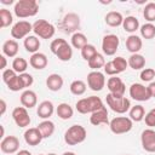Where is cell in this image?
<instances>
[{
	"instance_id": "1",
	"label": "cell",
	"mask_w": 155,
	"mask_h": 155,
	"mask_svg": "<svg viewBox=\"0 0 155 155\" xmlns=\"http://www.w3.org/2000/svg\"><path fill=\"white\" fill-rule=\"evenodd\" d=\"M39 11V4L35 0H18L15 4L13 12L18 18L33 17Z\"/></svg>"
},
{
	"instance_id": "2",
	"label": "cell",
	"mask_w": 155,
	"mask_h": 155,
	"mask_svg": "<svg viewBox=\"0 0 155 155\" xmlns=\"http://www.w3.org/2000/svg\"><path fill=\"white\" fill-rule=\"evenodd\" d=\"M103 107L104 104L102 99L97 96H90L87 98H81L75 104V108L80 114H92Z\"/></svg>"
},
{
	"instance_id": "3",
	"label": "cell",
	"mask_w": 155,
	"mask_h": 155,
	"mask_svg": "<svg viewBox=\"0 0 155 155\" xmlns=\"http://www.w3.org/2000/svg\"><path fill=\"white\" fill-rule=\"evenodd\" d=\"M108 107L117 114H124L131 109V102L125 96H115L111 93H108L105 97Z\"/></svg>"
},
{
	"instance_id": "4",
	"label": "cell",
	"mask_w": 155,
	"mask_h": 155,
	"mask_svg": "<svg viewBox=\"0 0 155 155\" xmlns=\"http://www.w3.org/2000/svg\"><path fill=\"white\" fill-rule=\"evenodd\" d=\"M87 137V132L84 126L81 125H73L70 126L64 133V142L68 145H76L82 143Z\"/></svg>"
},
{
	"instance_id": "5",
	"label": "cell",
	"mask_w": 155,
	"mask_h": 155,
	"mask_svg": "<svg viewBox=\"0 0 155 155\" xmlns=\"http://www.w3.org/2000/svg\"><path fill=\"white\" fill-rule=\"evenodd\" d=\"M59 28L65 34H71L73 35V34L78 33V29L80 28V17H79V15H76L74 12L67 13L62 18V21L59 23Z\"/></svg>"
},
{
	"instance_id": "6",
	"label": "cell",
	"mask_w": 155,
	"mask_h": 155,
	"mask_svg": "<svg viewBox=\"0 0 155 155\" xmlns=\"http://www.w3.org/2000/svg\"><path fill=\"white\" fill-rule=\"evenodd\" d=\"M33 31L41 39H51L56 33V28L46 19H38L33 23Z\"/></svg>"
},
{
	"instance_id": "7",
	"label": "cell",
	"mask_w": 155,
	"mask_h": 155,
	"mask_svg": "<svg viewBox=\"0 0 155 155\" xmlns=\"http://www.w3.org/2000/svg\"><path fill=\"white\" fill-rule=\"evenodd\" d=\"M110 131L115 134H124L132 130L133 121L127 116H116L109 122Z\"/></svg>"
},
{
	"instance_id": "8",
	"label": "cell",
	"mask_w": 155,
	"mask_h": 155,
	"mask_svg": "<svg viewBox=\"0 0 155 155\" xmlns=\"http://www.w3.org/2000/svg\"><path fill=\"white\" fill-rule=\"evenodd\" d=\"M127 67H128V62L124 57L117 56L114 59H111V61L105 63L104 73L107 75H109V76H117L120 73L125 71Z\"/></svg>"
},
{
	"instance_id": "9",
	"label": "cell",
	"mask_w": 155,
	"mask_h": 155,
	"mask_svg": "<svg viewBox=\"0 0 155 155\" xmlns=\"http://www.w3.org/2000/svg\"><path fill=\"white\" fill-rule=\"evenodd\" d=\"M87 85L94 92L102 91L103 87L105 86V76H104V74L101 73L99 70H92L91 73L87 74Z\"/></svg>"
},
{
	"instance_id": "10",
	"label": "cell",
	"mask_w": 155,
	"mask_h": 155,
	"mask_svg": "<svg viewBox=\"0 0 155 155\" xmlns=\"http://www.w3.org/2000/svg\"><path fill=\"white\" fill-rule=\"evenodd\" d=\"M119 44H120V40H119L117 35H115V34L104 35V38L102 40L103 53L107 56H114L119 48Z\"/></svg>"
},
{
	"instance_id": "11",
	"label": "cell",
	"mask_w": 155,
	"mask_h": 155,
	"mask_svg": "<svg viewBox=\"0 0 155 155\" xmlns=\"http://www.w3.org/2000/svg\"><path fill=\"white\" fill-rule=\"evenodd\" d=\"M33 30V24L28 21H18L11 28V36L13 39H25L29 36V33Z\"/></svg>"
},
{
	"instance_id": "12",
	"label": "cell",
	"mask_w": 155,
	"mask_h": 155,
	"mask_svg": "<svg viewBox=\"0 0 155 155\" xmlns=\"http://www.w3.org/2000/svg\"><path fill=\"white\" fill-rule=\"evenodd\" d=\"M130 97L133 98L134 101H138V102H145V101H149L151 97H150V93L148 91V87H145L144 85L142 84H132L131 87H130Z\"/></svg>"
},
{
	"instance_id": "13",
	"label": "cell",
	"mask_w": 155,
	"mask_h": 155,
	"mask_svg": "<svg viewBox=\"0 0 155 155\" xmlns=\"http://www.w3.org/2000/svg\"><path fill=\"white\" fill-rule=\"evenodd\" d=\"M12 117H13V121L15 124L18 126V127H28L30 125V116L27 111V108L24 107H16L13 110H12Z\"/></svg>"
},
{
	"instance_id": "14",
	"label": "cell",
	"mask_w": 155,
	"mask_h": 155,
	"mask_svg": "<svg viewBox=\"0 0 155 155\" xmlns=\"http://www.w3.org/2000/svg\"><path fill=\"white\" fill-rule=\"evenodd\" d=\"M0 149L4 154H15L18 153L19 149V139L16 136H7L1 139L0 142Z\"/></svg>"
},
{
	"instance_id": "15",
	"label": "cell",
	"mask_w": 155,
	"mask_h": 155,
	"mask_svg": "<svg viewBox=\"0 0 155 155\" xmlns=\"http://www.w3.org/2000/svg\"><path fill=\"white\" fill-rule=\"evenodd\" d=\"M140 143L145 151L155 153V131L153 128H147L140 134Z\"/></svg>"
},
{
	"instance_id": "16",
	"label": "cell",
	"mask_w": 155,
	"mask_h": 155,
	"mask_svg": "<svg viewBox=\"0 0 155 155\" xmlns=\"http://www.w3.org/2000/svg\"><path fill=\"white\" fill-rule=\"evenodd\" d=\"M107 87L109 90V93L115 96H124L126 91V86L124 81L119 76H111L107 81Z\"/></svg>"
},
{
	"instance_id": "17",
	"label": "cell",
	"mask_w": 155,
	"mask_h": 155,
	"mask_svg": "<svg viewBox=\"0 0 155 155\" xmlns=\"http://www.w3.org/2000/svg\"><path fill=\"white\" fill-rule=\"evenodd\" d=\"M42 139H44V137L38 127H30L24 132V140L27 144H29L31 147L39 145Z\"/></svg>"
},
{
	"instance_id": "18",
	"label": "cell",
	"mask_w": 155,
	"mask_h": 155,
	"mask_svg": "<svg viewBox=\"0 0 155 155\" xmlns=\"http://www.w3.org/2000/svg\"><path fill=\"white\" fill-rule=\"evenodd\" d=\"M90 122L93 126H99V125H107V124H109L110 121L108 119V110H107V108L103 107L99 110L92 113L91 116H90Z\"/></svg>"
},
{
	"instance_id": "19",
	"label": "cell",
	"mask_w": 155,
	"mask_h": 155,
	"mask_svg": "<svg viewBox=\"0 0 155 155\" xmlns=\"http://www.w3.org/2000/svg\"><path fill=\"white\" fill-rule=\"evenodd\" d=\"M38 103V96L31 90H24L21 94V104L27 109H31Z\"/></svg>"
},
{
	"instance_id": "20",
	"label": "cell",
	"mask_w": 155,
	"mask_h": 155,
	"mask_svg": "<svg viewBox=\"0 0 155 155\" xmlns=\"http://www.w3.org/2000/svg\"><path fill=\"white\" fill-rule=\"evenodd\" d=\"M29 64L36 69V70H41V69H45L48 64V59L46 57L45 53H41V52H36L34 54L30 56L29 58Z\"/></svg>"
},
{
	"instance_id": "21",
	"label": "cell",
	"mask_w": 155,
	"mask_h": 155,
	"mask_svg": "<svg viewBox=\"0 0 155 155\" xmlns=\"http://www.w3.org/2000/svg\"><path fill=\"white\" fill-rule=\"evenodd\" d=\"M54 111V107H53V103L51 101H42L38 109H36V114L40 119H44V120H48V117L52 116Z\"/></svg>"
},
{
	"instance_id": "22",
	"label": "cell",
	"mask_w": 155,
	"mask_h": 155,
	"mask_svg": "<svg viewBox=\"0 0 155 155\" xmlns=\"http://www.w3.org/2000/svg\"><path fill=\"white\" fill-rule=\"evenodd\" d=\"M63 82H64V81H63V78H62L59 74H56V73L48 75L47 79H46V86H47V88H48L50 91H52V92L59 91V90L63 87Z\"/></svg>"
},
{
	"instance_id": "23",
	"label": "cell",
	"mask_w": 155,
	"mask_h": 155,
	"mask_svg": "<svg viewBox=\"0 0 155 155\" xmlns=\"http://www.w3.org/2000/svg\"><path fill=\"white\" fill-rule=\"evenodd\" d=\"M143 46V41L138 35L131 34L127 39H126V48L133 54V53H138L142 50Z\"/></svg>"
},
{
	"instance_id": "24",
	"label": "cell",
	"mask_w": 155,
	"mask_h": 155,
	"mask_svg": "<svg viewBox=\"0 0 155 155\" xmlns=\"http://www.w3.org/2000/svg\"><path fill=\"white\" fill-rule=\"evenodd\" d=\"M18 50H19V45L16 40L13 39H10V40H6L4 44H2V53L6 56V57H16L17 53H18Z\"/></svg>"
},
{
	"instance_id": "25",
	"label": "cell",
	"mask_w": 155,
	"mask_h": 155,
	"mask_svg": "<svg viewBox=\"0 0 155 155\" xmlns=\"http://www.w3.org/2000/svg\"><path fill=\"white\" fill-rule=\"evenodd\" d=\"M23 45H24V48L27 50V52H30L31 54L39 52V48H40V40L38 39L36 35H29L24 39L23 41Z\"/></svg>"
},
{
	"instance_id": "26",
	"label": "cell",
	"mask_w": 155,
	"mask_h": 155,
	"mask_svg": "<svg viewBox=\"0 0 155 155\" xmlns=\"http://www.w3.org/2000/svg\"><path fill=\"white\" fill-rule=\"evenodd\" d=\"M54 54L57 56V58H58L59 61H62V62H68V61H70L71 57H73V48H71V46H70L67 41H64V42L61 45V47L57 50V52H56Z\"/></svg>"
},
{
	"instance_id": "27",
	"label": "cell",
	"mask_w": 155,
	"mask_h": 155,
	"mask_svg": "<svg viewBox=\"0 0 155 155\" xmlns=\"http://www.w3.org/2000/svg\"><path fill=\"white\" fill-rule=\"evenodd\" d=\"M105 23L109 25V27H120L122 25V22H124V17L120 12L117 11H110L105 15V18H104Z\"/></svg>"
},
{
	"instance_id": "28",
	"label": "cell",
	"mask_w": 155,
	"mask_h": 155,
	"mask_svg": "<svg viewBox=\"0 0 155 155\" xmlns=\"http://www.w3.org/2000/svg\"><path fill=\"white\" fill-rule=\"evenodd\" d=\"M127 62H128V65L133 70H140V69H143L145 67V58L140 53H133V54H131L128 57Z\"/></svg>"
},
{
	"instance_id": "29",
	"label": "cell",
	"mask_w": 155,
	"mask_h": 155,
	"mask_svg": "<svg viewBox=\"0 0 155 155\" xmlns=\"http://www.w3.org/2000/svg\"><path fill=\"white\" fill-rule=\"evenodd\" d=\"M122 28L127 33H131V34L134 33L136 30L139 29V21H138V18L134 17V16H127L126 18H124Z\"/></svg>"
},
{
	"instance_id": "30",
	"label": "cell",
	"mask_w": 155,
	"mask_h": 155,
	"mask_svg": "<svg viewBox=\"0 0 155 155\" xmlns=\"http://www.w3.org/2000/svg\"><path fill=\"white\" fill-rule=\"evenodd\" d=\"M56 113H57V116L59 119H62V120H69L74 115V110H73V108L68 103L58 104V107L56 109Z\"/></svg>"
},
{
	"instance_id": "31",
	"label": "cell",
	"mask_w": 155,
	"mask_h": 155,
	"mask_svg": "<svg viewBox=\"0 0 155 155\" xmlns=\"http://www.w3.org/2000/svg\"><path fill=\"white\" fill-rule=\"evenodd\" d=\"M39 131L41 132L44 138H50L54 133V124L50 120H44L38 125Z\"/></svg>"
},
{
	"instance_id": "32",
	"label": "cell",
	"mask_w": 155,
	"mask_h": 155,
	"mask_svg": "<svg viewBox=\"0 0 155 155\" xmlns=\"http://www.w3.org/2000/svg\"><path fill=\"white\" fill-rule=\"evenodd\" d=\"M70 40H71V46H73L74 48L80 50V51L88 44V42H87V38H86V35H85L84 33H80V31L73 34Z\"/></svg>"
},
{
	"instance_id": "33",
	"label": "cell",
	"mask_w": 155,
	"mask_h": 155,
	"mask_svg": "<svg viewBox=\"0 0 155 155\" xmlns=\"http://www.w3.org/2000/svg\"><path fill=\"white\" fill-rule=\"evenodd\" d=\"M144 116H145V110H144L143 105L138 104V105H134L130 109V119L132 121L139 122V121L144 120Z\"/></svg>"
},
{
	"instance_id": "34",
	"label": "cell",
	"mask_w": 155,
	"mask_h": 155,
	"mask_svg": "<svg viewBox=\"0 0 155 155\" xmlns=\"http://www.w3.org/2000/svg\"><path fill=\"white\" fill-rule=\"evenodd\" d=\"M139 31L143 39L150 40L155 38V25L153 23H144L143 25L139 27Z\"/></svg>"
},
{
	"instance_id": "35",
	"label": "cell",
	"mask_w": 155,
	"mask_h": 155,
	"mask_svg": "<svg viewBox=\"0 0 155 155\" xmlns=\"http://www.w3.org/2000/svg\"><path fill=\"white\" fill-rule=\"evenodd\" d=\"M88 67L92 69V70H99L101 68H104L105 65V59H104V56L101 54V53H97L94 57H92L88 62Z\"/></svg>"
},
{
	"instance_id": "36",
	"label": "cell",
	"mask_w": 155,
	"mask_h": 155,
	"mask_svg": "<svg viewBox=\"0 0 155 155\" xmlns=\"http://www.w3.org/2000/svg\"><path fill=\"white\" fill-rule=\"evenodd\" d=\"M70 92L74 94V96H81L86 92V84L82 81V80H74L71 84H70Z\"/></svg>"
},
{
	"instance_id": "37",
	"label": "cell",
	"mask_w": 155,
	"mask_h": 155,
	"mask_svg": "<svg viewBox=\"0 0 155 155\" xmlns=\"http://www.w3.org/2000/svg\"><path fill=\"white\" fill-rule=\"evenodd\" d=\"M13 22V16L7 8H1L0 10V27L6 28L10 27Z\"/></svg>"
},
{
	"instance_id": "38",
	"label": "cell",
	"mask_w": 155,
	"mask_h": 155,
	"mask_svg": "<svg viewBox=\"0 0 155 155\" xmlns=\"http://www.w3.org/2000/svg\"><path fill=\"white\" fill-rule=\"evenodd\" d=\"M27 68H28V62H27L24 58H22V57H16V58L13 59V62H12V69H13L16 73L23 74V73H25Z\"/></svg>"
},
{
	"instance_id": "39",
	"label": "cell",
	"mask_w": 155,
	"mask_h": 155,
	"mask_svg": "<svg viewBox=\"0 0 155 155\" xmlns=\"http://www.w3.org/2000/svg\"><path fill=\"white\" fill-rule=\"evenodd\" d=\"M143 16H144L145 21H148V23L155 22V2H148L144 6Z\"/></svg>"
},
{
	"instance_id": "40",
	"label": "cell",
	"mask_w": 155,
	"mask_h": 155,
	"mask_svg": "<svg viewBox=\"0 0 155 155\" xmlns=\"http://www.w3.org/2000/svg\"><path fill=\"white\" fill-rule=\"evenodd\" d=\"M6 86L8 87L10 91H13V92H18V91L24 90V86H23V84H22V81L19 79V75H16L13 79H11L6 84Z\"/></svg>"
},
{
	"instance_id": "41",
	"label": "cell",
	"mask_w": 155,
	"mask_h": 155,
	"mask_svg": "<svg viewBox=\"0 0 155 155\" xmlns=\"http://www.w3.org/2000/svg\"><path fill=\"white\" fill-rule=\"evenodd\" d=\"M97 53H98V52H97L96 47H94L93 45H91V44H87V45L81 50V56H82V58H84L85 61H87V62H88L92 57H94Z\"/></svg>"
},
{
	"instance_id": "42",
	"label": "cell",
	"mask_w": 155,
	"mask_h": 155,
	"mask_svg": "<svg viewBox=\"0 0 155 155\" xmlns=\"http://www.w3.org/2000/svg\"><path fill=\"white\" fill-rule=\"evenodd\" d=\"M140 80L145 82H151V80L155 78V70L153 68H144L140 71Z\"/></svg>"
},
{
	"instance_id": "43",
	"label": "cell",
	"mask_w": 155,
	"mask_h": 155,
	"mask_svg": "<svg viewBox=\"0 0 155 155\" xmlns=\"http://www.w3.org/2000/svg\"><path fill=\"white\" fill-rule=\"evenodd\" d=\"M19 79H21V81H22V84H23L24 88L30 87V86L33 85V82H34L33 76H31L29 73H23V74H19Z\"/></svg>"
},
{
	"instance_id": "44",
	"label": "cell",
	"mask_w": 155,
	"mask_h": 155,
	"mask_svg": "<svg viewBox=\"0 0 155 155\" xmlns=\"http://www.w3.org/2000/svg\"><path fill=\"white\" fill-rule=\"evenodd\" d=\"M17 75V73L13 70V69H5L4 71H2V74H1V78H2V81L5 82V84H7L11 79H13L15 76Z\"/></svg>"
},
{
	"instance_id": "45",
	"label": "cell",
	"mask_w": 155,
	"mask_h": 155,
	"mask_svg": "<svg viewBox=\"0 0 155 155\" xmlns=\"http://www.w3.org/2000/svg\"><path fill=\"white\" fill-rule=\"evenodd\" d=\"M144 121H145V125L149 126V128L155 127V113L153 110L147 113L145 116H144Z\"/></svg>"
},
{
	"instance_id": "46",
	"label": "cell",
	"mask_w": 155,
	"mask_h": 155,
	"mask_svg": "<svg viewBox=\"0 0 155 155\" xmlns=\"http://www.w3.org/2000/svg\"><path fill=\"white\" fill-rule=\"evenodd\" d=\"M64 41H65V40H64V39H61V38L52 40V42H51V45H50V50H51V52L54 54V53L57 52V50L61 47V45H62Z\"/></svg>"
},
{
	"instance_id": "47",
	"label": "cell",
	"mask_w": 155,
	"mask_h": 155,
	"mask_svg": "<svg viewBox=\"0 0 155 155\" xmlns=\"http://www.w3.org/2000/svg\"><path fill=\"white\" fill-rule=\"evenodd\" d=\"M148 91L150 93V97H155V81H151L148 86Z\"/></svg>"
},
{
	"instance_id": "48",
	"label": "cell",
	"mask_w": 155,
	"mask_h": 155,
	"mask_svg": "<svg viewBox=\"0 0 155 155\" xmlns=\"http://www.w3.org/2000/svg\"><path fill=\"white\" fill-rule=\"evenodd\" d=\"M0 61H1V65H0V69L4 71V70H5V68H6V65H7V61H6V57H5V54H1V56H0Z\"/></svg>"
},
{
	"instance_id": "49",
	"label": "cell",
	"mask_w": 155,
	"mask_h": 155,
	"mask_svg": "<svg viewBox=\"0 0 155 155\" xmlns=\"http://www.w3.org/2000/svg\"><path fill=\"white\" fill-rule=\"evenodd\" d=\"M0 105H1V109H0V115H4L5 111H6V102L4 99H0Z\"/></svg>"
},
{
	"instance_id": "50",
	"label": "cell",
	"mask_w": 155,
	"mask_h": 155,
	"mask_svg": "<svg viewBox=\"0 0 155 155\" xmlns=\"http://www.w3.org/2000/svg\"><path fill=\"white\" fill-rule=\"evenodd\" d=\"M17 155H33L29 150H25V149H22V150H19L18 153H17Z\"/></svg>"
},
{
	"instance_id": "51",
	"label": "cell",
	"mask_w": 155,
	"mask_h": 155,
	"mask_svg": "<svg viewBox=\"0 0 155 155\" xmlns=\"http://www.w3.org/2000/svg\"><path fill=\"white\" fill-rule=\"evenodd\" d=\"M1 2L5 5H11V4H13V0H1Z\"/></svg>"
},
{
	"instance_id": "52",
	"label": "cell",
	"mask_w": 155,
	"mask_h": 155,
	"mask_svg": "<svg viewBox=\"0 0 155 155\" xmlns=\"http://www.w3.org/2000/svg\"><path fill=\"white\" fill-rule=\"evenodd\" d=\"M62 155H76V154L73 153V151H65V153H63Z\"/></svg>"
},
{
	"instance_id": "53",
	"label": "cell",
	"mask_w": 155,
	"mask_h": 155,
	"mask_svg": "<svg viewBox=\"0 0 155 155\" xmlns=\"http://www.w3.org/2000/svg\"><path fill=\"white\" fill-rule=\"evenodd\" d=\"M47 155H57V154H54V153H50V154H47Z\"/></svg>"
},
{
	"instance_id": "54",
	"label": "cell",
	"mask_w": 155,
	"mask_h": 155,
	"mask_svg": "<svg viewBox=\"0 0 155 155\" xmlns=\"http://www.w3.org/2000/svg\"><path fill=\"white\" fill-rule=\"evenodd\" d=\"M151 110H153V111H154V113H155V109H151Z\"/></svg>"
},
{
	"instance_id": "55",
	"label": "cell",
	"mask_w": 155,
	"mask_h": 155,
	"mask_svg": "<svg viewBox=\"0 0 155 155\" xmlns=\"http://www.w3.org/2000/svg\"><path fill=\"white\" fill-rule=\"evenodd\" d=\"M39 155H45V154H39Z\"/></svg>"
},
{
	"instance_id": "56",
	"label": "cell",
	"mask_w": 155,
	"mask_h": 155,
	"mask_svg": "<svg viewBox=\"0 0 155 155\" xmlns=\"http://www.w3.org/2000/svg\"><path fill=\"white\" fill-rule=\"evenodd\" d=\"M126 155H130V154H126Z\"/></svg>"
}]
</instances>
